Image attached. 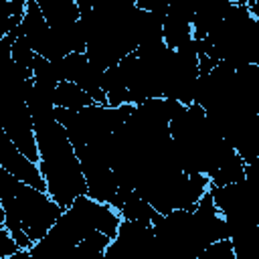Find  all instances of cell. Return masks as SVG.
Here are the masks:
<instances>
[{"mask_svg":"<svg viewBox=\"0 0 259 259\" xmlns=\"http://www.w3.org/2000/svg\"><path fill=\"white\" fill-rule=\"evenodd\" d=\"M119 212H121V217L123 219H134V221H150L152 223V219L158 214V210L144 198V196H140L136 190H132L127 196H125V200H123V204H121V208H119Z\"/></svg>","mask_w":259,"mask_h":259,"instance_id":"cell-8","label":"cell"},{"mask_svg":"<svg viewBox=\"0 0 259 259\" xmlns=\"http://www.w3.org/2000/svg\"><path fill=\"white\" fill-rule=\"evenodd\" d=\"M83 174L87 182V194L99 202H109L119 190V182L109 164H83Z\"/></svg>","mask_w":259,"mask_h":259,"instance_id":"cell-3","label":"cell"},{"mask_svg":"<svg viewBox=\"0 0 259 259\" xmlns=\"http://www.w3.org/2000/svg\"><path fill=\"white\" fill-rule=\"evenodd\" d=\"M51 26L73 24L81 18L77 0H36Z\"/></svg>","mask_w":259,"mask_h":259,"instance_id":"cell-4","label":"cell"},{"mask_svg":"<svg viewBox=\"0 0 259 259\" xmlns=\"http://www.w3.org/2000/svg\"><path fill=\"white\" fill-rule=\"evenodd\" d=\"M0 166L4 170H8L12 176H16L20 182H26L40 190H47V182H45L40 164L30 160L26 154H22L2 127H0Z\"/></svg>","mask_w":259,"mask_h":259,"instance_id":"cell-2","label":"cell"},{"mask_svg":"<svg viewBox=\"0 0 259 259\" xmlns=\"http://www.w3.org/2000/svg\"><path fill=\"white\" fill-rule=\"evenodd\" d=\"M233 2H235V4H239V6H247V8H249L255 0H233Z\"/></svg>","mask_w":259,"mask_h":259,"instance_id":"cell-11","label":"cell"},{"mask_svg":"<svg viewBox=\"0 0 259 259\" xmlns=\"http://www.w3.org/2000/svg\"><path fill=\"white\" fill-rule=\"evenodd\" d=\"M249 12L253 14V18H257V20H259V0H255V2L249 6Z\"/></svg>","mask_w":259,"mask_h":259,"instance_id":"cell-10","label":"cell"},{"mask_svg":"<svg viewBox=\"0 0 259 259\" xmlns=\"http://www.w3.org/2000/svg\"><path fill=\"white\" fill-rule=\"evenodd\" d=\"M95 101L91 95L75 81H61L55 89V105L57 107H67V109H83L93 105Z\"/></svg>","mask_w":259,"mask_h":259,"instance_id":"cell-5","label":"cell"},{"mask_svg":"<svg viewBox=\"0 0 259 259\" xmlns=\"http://www.w3.org/2000/svg\"><path fill=\"white\" fill-rule=\"evenodd\" d=\"M192 38H194V28H192L190 20L174 16V14H166V18H164V42L172 51L180 49L182 45L190 42Z\"/></svg>","mask_w":259,"mask_h":259,"instance_id":"cell-6","label":"cell"},{"mask_svg":"<svg viewBox=\"0 0 259 259\" xmlns=\"http://www.w3.org/2000/svg\"><path fill=\"white\" fill-rule=\"evenodd\" d=\"M247 176V162L241 158L239 152L229 156L212 174H210V186H225L241 182Z\"/></svg>","mask_w":259,"mask_h":259,"instance_id":"cell-7","label":"cell"},{"mask_svg":"<svg viewBox=\"0 0 259 259\" xmlns=\"http://www.w3.org/2000/svg\"><path fill=\"white\" fill-rule=\"evenodd\" d=\"M0 190L12 194L20 223L34 243L40 241L51 231V227L65 210L47 190L20 182L2 166H0Z\"/></svg>","mask_w":259,"mask_h":259,"instance_id":"cell-1","label":"cell"},{"mask_svg":"<svg viewBox=\"0 0 259 259\" xmlns=\"http://www.w3.org/2000/svg\"><path fill=\"white\" fill-rule=\"evenodd\" d=\"M20 249V245L16 243V239L10 235V231L6 227L0 225V259H8L12 255H16Z\"/></svg>","mask_w":259,"mask_h":259,"instance_id":"cell-9","label":"cell"}]
</instances>
